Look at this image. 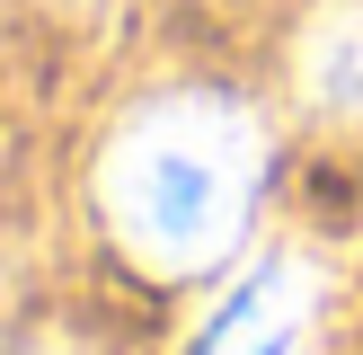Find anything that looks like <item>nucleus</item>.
I'll return each instance as SVG.
<instances>
[{
  "mask_svg": "<svg viewBox=\"0 0 363 355\" xmlns=\"http://www.w3.org/2000/svg\"><path fill=\"white\" fill-rule=\"evenodd\" d=\"M311 329H319V266L311 258H266L213 311L204 355H311Z\"/></svg>",
  "mask_w": 363,
  "mask_h": 355,
  "instance_id": "nucleus-2",
  "label": "nucleus"
},
{
  "mask_svg": "<svg viewBox=\"0 0 363 355\" xmlns=\"http://www.w3.org/2000/svg\"><path fill=\"white\" fill-rule=\"evenodd\" d=\"M293 71H301V98L311 106L363 124V0H328V9L301 27Z\"/></svg>",
  "mask_w": 363,
  "mask_h": 355,
  "instance_id": "nucleus-3",
  "label": "nucleus"
},
{
  "mask_svg": "<svg viewBox=\"0 0 363 355\" xmlns=\"http://www.w3.org/2000/svg\"><path fill=\"white\" fill-rule=\"evenodd\" d=\"M45 355H62V346H45Z\"/></svg>",
  "mask_w": 363,
  "mask_h": 355,
  "instance_id": "nucleus-4",
  "label": "nucleus"
},
{
  "mask_svg": "<svg viewBox=\"0 0 363 355\" xmlns=\"http://www.w3.org/2000/svg\"><path fill=\"white\" fill-rule=\"evenodd\" d=\"M266 133L230 98H160L106 151V222L151 266H213L248 222Z\"/></svg>",
  "mask_w": 363,
  "mask_h": 355,
  "instance_id": "nucleus-1",
  "label": "nucleus"
}]
</instances>
